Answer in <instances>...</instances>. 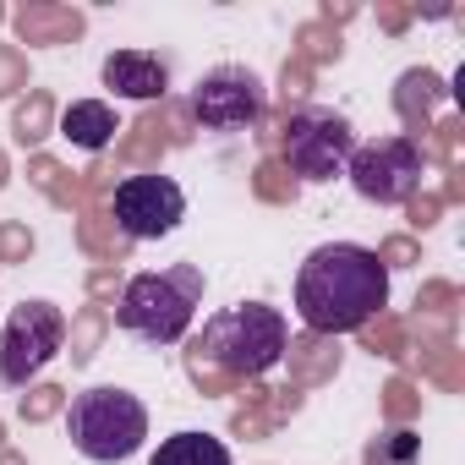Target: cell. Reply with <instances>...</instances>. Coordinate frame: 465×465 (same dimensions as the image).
Returning <instances> with one entry per match:
<instances>
[{"instance_id": "cell-1", "label": "cell", "mask_w": 465, "mask_h": 465, "mask_svg": "<svg viewBox=\"0 0 465 465\" xmlns=\"http://www.w3.org/2000/svg\"><path fill=\"white\" fill-rule=\"evenodd\" d=\"M389 302V263L356 242H323L296 269V312L312 334H356Z\"/></svg>"}, {"instance_id": "cell-2", "label": "cell", "mask_w": 465, "mask_h": 465, "mask_svg": "<svg viewBox=\"0 0 465 465\" xmlns=\"http://www.w3.org/2000/svg\"><path fill=\"white\" fill-rule=\"evenodd\" d=\"M197 351L224 367V372H236V378H263L269 367L285 361L291 351V323L280 307H263V302H242V307H224L203 323L197 334Z\"/></svg>"}, {"instance_id": "cell-3", "label": "cell", "mask_w": 465, "mask_h": 465, "mask_svg": "<svg viewBox=\"0 0 465 465\" xmlns=\"http://www.w3.org/2000/svg\"><path fill=\"white\" fill-rule=\"evenodd\" d=\"M197 307H203V269L175 263L159 274H132L121 302H115V323L148 345H175L192 329Z\"/></svg>"}, {"instance_id": "cell-4", "label": "cell", "mask_w": 465, "mask_h": 465, "mask_svg": "<svg viewBox=\"0 0 465 465\" xmlns=\"http://www.w3.org/2000/svg\"><path fill=\"white\" fill-rule=\"evenodd\" d=\"M66 438L94 465L132 460L148 438V405L126 389H83L66 411Z\"/></svg>"}, {"instance_id": "cell-5", "label": "cell", "mask_w": 465, "mask_h": 465, "mask_svg": "<svg viewBox=\"0 0 465 465\" xmlns=\"http://www.w3.org/2000/svg\"><path fill=\"white\" fill-rule=\"evenodd\" d=\"M351 148H356L351 121L340 110H323V104H302L285 121V137H280V153H285L291 175H302V181H334V175H345Z\"/></svg>"}, {"instance_id": "cell-6", "label": "cell", "mask_w": 465, "mask_h": 465, "mask_svg": "<svg viewBox=\"0 0 465 465\" xmlns=\"http://www.w3.org/2000/svg\"><path fill=\"white\" fill-rule=\"evenodd\" d=\"M66 345V312L55 302H23L12 307L6 329H0V378L12 389H28Z\"/></svg>"}, {"instance_id": "cell-7", "label": "cell", "mask_w": 465, "mask_h": 465, "mask_svg": "<svg viewBox=\"0 0 465 465\" xmlns=\"http://www.w3.org/2000/svg\"><path fill=\"white\" fill-rule=\"evenodd\" d=\"M345 175H351L356 197H367L378 208H400L421 186V148L411 137H400V132L372 137V143H356L351 159H345Z\"/></svg>"}, {"instance_id": "cell-8", "label": "cell", "mask_w": 465, "mask_h": 465, "mask_svg": "<svg viewBox=\"0 0 465 465\" xmlns=\"http://www.w3.org/2000/svg\"><path fill=\"white\" fill-rule=\"evenodd\" d=\"M186 219V192L170 175H126L115 186V224L126 242H159Z\"/></svg>"}, {"instance_id": "cell-9", "label": "cell", "mask_w": 465, "mask_h": 465, "mask_svg": "<svg viewBox=\"0 0 465 465\" xmlns=\"http://www.w3.org/2000/svg\"><path fill=\"white\" fill-rule=\"evenodd\" d=\"M192 115L208 132H242L263 115V83L247 66H213L192 88Z\"/></svg>"}, {"instance_id": "cell-10", "label": "cell", "mask_w": 465, "mask_h": 465, "mask_svg": "<svg viewBox=\"0 0 465 465\" xmlns=\"http://www.w3.org/2000/svg\"><path fill=\"white\" fill-rule=\"evenodd\" d=\"M104 88L121 99H164L170 66L148 50H115V55H104Z\"/></svg>"}, {"instance_id": "cell-11", "label": "cell", "mask_w": 465, "mask_h": 465, "mask_svg": "<svg viewBox=\"0 0 465 465\" xmlns=\"http://www.w3.org/2000/svg\"><path fill=\"white\" fill-rule=\"evenodd\" d=\"M61 137L77 143V148H88V153H99V148L115 137V110H110L104 99H77V104L61 115Z\"/></svg>"}, {"instance_id": "cell-12", "label": "cell", "mask_w": 465, "mask_h": 465, "mask_svg": "<svg viewBox=\"0 0 465 465\" xmlns=\"http://www.w3.org/2000/svg\"><path fill=\"white\" fill-rule=\"evenodd\" d=\"M148 465H230V449L208 432H175L153 449Z\"/></svg>"}, {"instance_id": "cell-13", "label": "cell", "mask_w": 465, "mask_h": 465, "mask_svg": "<svg viewBox=\"0 0 465 465\" xmlns=\"http://www.w3.org/2000/svg\"><path fill=\"white\" fill-rule=\"evenodd\" d=\"M372 465H416V438H411V432H389V438H378Z\"/></svg>"}]
</instances>
